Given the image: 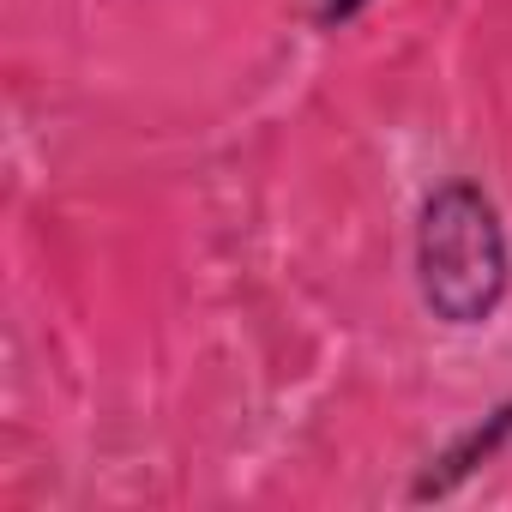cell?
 I'll return each instance as SVG.
<instances>
[{"instance_id":"obj_1","label":"cell","mask_w":512,"mask_h":512,"mask_svg":"<svg viewBox=\"0 0 512 512\" xmlns=\"http://www.w3.org/2000/svg\"><path fill=\"white\" fill-rule=\"evenodd\" d=\"M512 290V241L494 193L470 175L440 181L416 217V296L440 326H488Z\"/></svg>"},{"instance_id":"obj_2","label":"cell","mask_w":512,"mask_h":512,"mask_svg":"<svg viewBox=\"0 0 512 512\" xmlns=\"http://www.w3.org/2000/svg\"><path fill=\"white\" fill-rule=\"evenodd\" d=\"M512 440V398L506 404H494L482 422H470L446 452H434L428 458V470L416 476V488H410V500H440V494H452L464 476H476L488 458H500V446Z\"/></svg>"},{"instance_id":"obj_3","label":"cell","mask_w":512,"mask_h":512,"mask_svg":"<svg viewBox=\"0 0 512 512\" xmlns=\"http://www.w3.org/2000/svg\"><path fill=\"white\" fill-rule=\"evenodd\" d=\"M368 7H374V0H314V25L320 31H350Z\"/></svg>"}]
</instances>
